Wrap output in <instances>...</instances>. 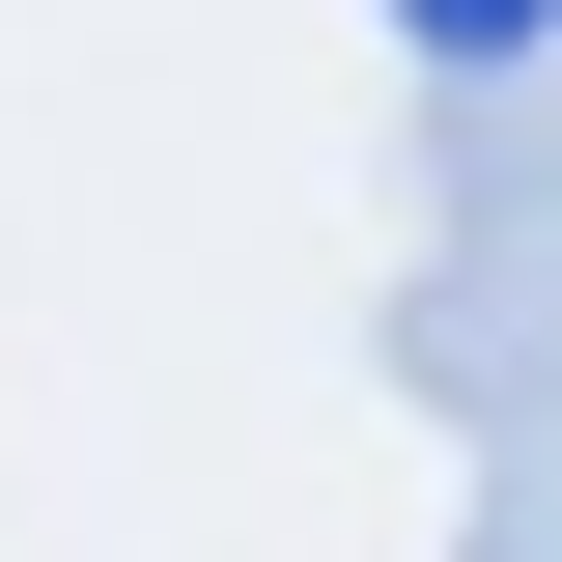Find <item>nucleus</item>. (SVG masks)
<instances>
[{
    "label": "nucleus",
    "mask_w": 562,
    "mask_h": 562,
    "mask_svg": "<svg viewBox=\"0 0 562 562\" xmlns=\"http://www.w3.org/2000/svg\"><path fill=\"white\" fill-rule=\"evenodd\" d=\"M394 29H422V57H535L562 0H394Z\"/></svg>",
    "instance_id": "1"
}]
</instances>
